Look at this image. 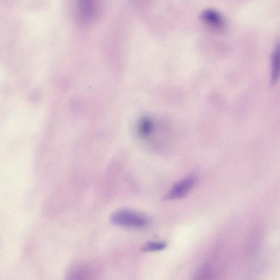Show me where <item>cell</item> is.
<instances>
[{
	"instance_id": "1",
	"label": "cell",
	"mask_w": 280,
	"mask_h": 280,
	"mask_svg": "<svg viewBox=\"0 0 280 280\" xmlns=\"http://www.w3.org/2000/svg\"><path fill=\"white\" fill-rule=\"evenodd\" d=\"M110 221L115 226L135 230L146 228L149 223V219L142 213L128 209L114 212L111 215Z\"/></svg>"
},
{
	"instance_id": "2",
	"label": "cell",
	"mask_w": 280,
	"mask_h": 280,
	"mask_svg": "<svg viewBox=\"0 0 280 280\" xmlns=\"http://www.w3.org/2000/svg\"><path fill=\"white\" fill-rule=\"evenodd\" d=\"M196 178L193 176L186 177L176 184L166 195L167 200H177L183 198L193 188Z\"/></svg>"
},
{
	"instance_id": "3",
	"label": "cell",
	"mask_w": 280,
	"mask_h": 280,
	"mask_svg": "<svg viewBox=\"0 0 280 280\" xmlns=\"http://www.w3.org/2000/svg\"><path fill=\"white\" fill-rule=\"evenodd\" d=\"M77 8L79 18L85 23L92 22L97 12L96 0H77Z\"/></svg>"
},
{
	"instance_id": "4",
	"label": "cell",
	"mask_w": 280,
	"mask_h": 280,
	"mask_svg": "<svg viewBox=\"0 0 280 280\" xmlns=\"http://www.w3.org/2000/svg\"><path fill=\"white\" fill-rule=\"evenodd\" d=\"M93 277L91 270L86 265H76L68 272V279L70 280H88Z\"/></svg>"
},
{
	"instance_id": "5",
	"label": "cell",
	"mask_w": 280,
	"mask_h": 280,
	"mask_svg": "<svg viewBox=\"0 0 280 280\" xmlns=\"http://www.w3.org/2000/svg\"><path fill=\"white\" fill-rule=\"evenodd\" d=\"M202 20L209 26L219 27L222 25L223 20L220 14L213 9L204 11L201 15Z\"/></svg>"
},
{
	"instance_id": "6",
	"label": "cell",
	"mask_w": 280,
	"mask_h": 280,
	"mask_svg": "<svg viewBox=\"0 0 280 280\" xmlns=\"http://www.w3.org/2000/svg\"><path fill=\"white\" fill-rule=\"evenodd\" d=\"M280 67V49L278 46L274 50L272 57V81L275 83L278 81L279 76Z\"/></svg>"
},
{
	"instance_id": "7",
	"label": "cell",
	"mask_w": 280,
	"mask_h": 280,
	"mask_svg": "<svg viewBox=\"0 0 280 280\" xmlns=\"http://www.w3.org/2000/svg\"><path fill=\"white\" fill-rule=\"evenodd\" d=\"M166 247V244L162 241H150L144 244L142 248L143 253H152L164 250Z\"/></svg>"
}]
</instances>
